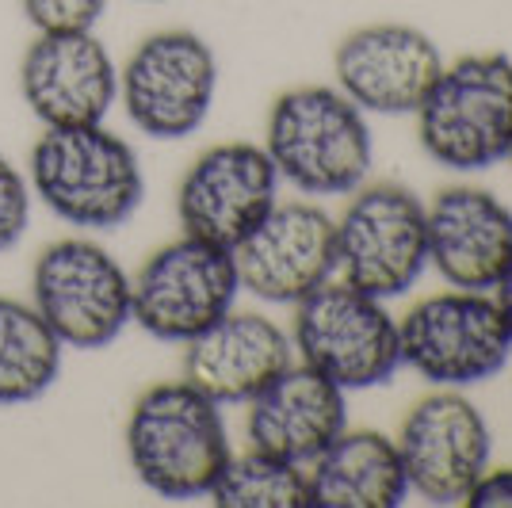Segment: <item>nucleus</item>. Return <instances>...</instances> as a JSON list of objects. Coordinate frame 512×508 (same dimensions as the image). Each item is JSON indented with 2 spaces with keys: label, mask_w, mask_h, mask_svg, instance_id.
Instances as JSON below:
<instances>
[{
  "label": "nucleus",
  "mask_w": 512,
  "mask_h": 508,
  "mask_svg": "<svg viewBox=\"0 0 512 508\" xmlns=\"http://www.w3.org/2000/svg\"><path fill=\"white\" fill-rule=\"evenodd\" d=\"M27 180L54 218L88 233L127 226L146 199L138 153L104 123L43 127L27 157Z\"/></svg>",
  "instance_id": "obj_1"
},
{
  "label": "nucleus",
  "mask_w": 512,
  "mask_h": 508,
  "mask_svg": "<svg viewBox=\"0 0 512 508\" xmlns=\"http://www.w3.org/2000/svg\"><path fill=\"white\" fill-rule=\"evenodd\" d=\"M127 459L138 482L165 501L207 497L234 459L222 405L192 382H157L127 417Z\"/></svg>",
  "instance_id": "obj_2"
},
{
  "label": "nucleus",
  "mask_w": 512,
  "mask_h": 508,
  "mask_svg": "<svg viewBox=\"0 0 512 508\" xmlns=\"http://www.w3.org/2000/svg\"><path fill=\"white\" fill-rule=\"evenodd\" d=\"M264 149L279 180L306 195H348L371 172V127L341 88L283 92L268 111Z\"/></svg>",
  "instance_id": "obj_3"
},
{
  "label": "nucleus",
  "mask_w": 512,
  "mask_h": 508,
  "mask_svg": "<svg viewBox=\"0 0 512 508\" xmlns=\"http://www.w3.org/2000/svg\"><path fill=\"white\" fill-rule=\"evenodd\" d=\"M425 153L455 172H482L512 149V58L470 54L444 65L413 111Z\"/></svg>",
  "instance_id": "obj_4"
},
{
  "label": "nucleus",
  "mask_w": 512,
  "mask_h": 508,
  "mask_svg": "<svg viewBox=\"0 0 512 508\" xmlns=\"http://www.w3.org/2000/svg\"><path fill=\"white\" fill-rule=\"evenodd\" d=\"M31 306L65 348L100 352L130 325V276L92 237H62L31 264Z\"/></svg>",
  "instance_id": "obj_5"
},
{
  "label": "nucleus",
  "mask_w": 512,
  "mask_h": 508,
  "mask_svg": "<svg viewBox=\"0 0 512 508\" xmlns=\"http://www.w3.org/2000/svg\"><path fill=\"white\" fill-rule=\"evenodd\" d=\"M295 306V352L341 390L383 386L402 367L398 321L390 318L383 298L363 295L348 283H321Z\"/></svg>",
  "instance_id": "obj_6"
},
{
  "label": "nucleus",
  "mask_w": 512,
  "mask_h": 508,
  "mask_svg": "<svg viewBox=\"0 0 512 508\" xmlns=\"http://www.w3.org/2000/svg\"><path fill=\"white\" fill-rule=\"evenodd\" d=\"M237 291L234 253L184 233L130 276V321L157 340L188 344L234 310Z\"/></svg>",
  "instance_id": "obj_7"
},
{
  "label": "nucleus",
  "mask_w": 512,
  "mask_h": 508,
  "mask_svg": "<svg viewBox=\"0 0 512 508\" xmlns=\"http://www.w3.org/2000/svg\"><path fill=\"white\" fill-rule=\"evenodd\" d=\"M402 363L432 386L493 379L512 356V329L486 291H444L417 302L398 321Z\"/></svg>",
  "instance_id": "obj_8"
},
{
  "label": "nucleus",
  "mask_w": 512,
  "mask_h": 508,
  "mask_svg": "<svg viewBox=\"0 0 512 508\" xmlns=\"http://www.w3.org/2000/svg\"><path fill=\"white\" fill-rule=\"evenodd\" d=\"M218 92L214 50L195 31H157L119 69V100L134 127L157 142H180L207 123Z\"/></svg>",
  "instance_id": "obj_9"
},
{
  "label": "nucleus",
  "mask_w": 512,
  "mask_h": 508,
  "mask_svg": "<svg viewBox=\"0 0 512 508\" xmlns=\"http://www.w3.org/2000/svg\"><path fill=\"white\" fill-rule=\"evenodd\" d=\"M428 264L425 203L409 188H363L337 222V268L348 287L371 298H398Z\"/></svg>",
  "instance_id": "obj_10"
},
{
  "label": "nucleus",
  "mask_w": 512,
  "mask_h": 508,
  "mask_svg": "<svg viewBox=\"0 0 512 508\" xmlns=\"http://www.w3.org/2000/svg\"><path fill=\"white\" fill-rule=\"evenodd\" d=\"M279 172L264 146L222 142L195 157L176 191V214L188 237L234 253L279 199Z\"/></svg>",
  "instance_id": "obj_11"
},
{
  "label": "nucleus",
  "mask_w": 512,
  "mask_h": 508,
  "mask_svg": "<svg viewBox=\"0 0 512 508\" xmlns=\"http://www.w3.org/2000/svg\"><path fill=\"white\" fill-rule=\"evenodd\" d=\"M241 291L295 306L337 272V222L314 203H276L234 249Z\"/></svg>",
  "instance_id": "obj_12"
},
{
  "label": "nucleus",
  "mask_w": 512,
  "mask_h": 508,
  "mask_svg": "<svg viewBox=\"0 0 512 508\" xmlns=\"http://www.w3.org/2000/svg\"><path fill=\"white\" fill-rule=\"evenodd\" d=\"M394 444L406 466L409 489L432 505H455L490 466L493 436L470 398L440 390L409 409Z\"/></svg>",
  "instance_id": "obj_13"
},
{
  "label": "nucleus",
  "mask_w": 512,
  "mask_h": 508,
  "mask_svg": "<svg viewBox=\"0 0 512 508\" xmlns=\"http://www.w3.org/2000/svg\"><path fill=\"white\" fill-rule=\"evenodd\" d=\"M20 96L43 127L104 123L119 100V65L92 31L35 35L20 62Z\"/></svg>",
  "instance_id": "obj_14"
},
{
  "label": "nucleus",
  "mask_w": 512,
  "mask_h": 508,
  "mask_svg": "<svg viewBox=\"0 0 512 508\" xmlns=\"http://www.w3.org/2000/svg\"><path fill=\"white\" fill-rule=\"evenodd\" d=\"M337 85L375 115H409L444 73L440 46L409 23H371L337 46Z\"/></svg>",
  "instance_id": "obj_15"
},
{
  "label": "nucleus",
  "mask_w": 512,
  "mask_h": 508,
  "mask_svg": "<svg viewBox=\"0 0 512 508\" xmlns=\"http://www.w3.org/2000/svg\"><path fill=\"white\" fill-rule=\"evenodd\" d=\"M295 363V344L264 314L230 310L184 344V382L218 405H245Z\"/></svg>",
  "instance_id": "obj_16"
},
{
  "label": "nucleus",
  "mask_w": 512,
  "mask_h": 508,
  "mask_svg": "<svg viewBox=\"0 0 512 508\" xmlns=\"http://www.w3.org/2000/svg\"><path fill=\"white\" fill-rule=\"evenodd\" d=\"M428 264L455 291H493L512 260V211L482 188H448L425 207Z\"/></svg>",
  "instance_id": "obj_17"
},
{
  "label": "nucleus",
  "mask_w": 512,
  "mask_h": 508,
  "mask_svg": "<svg viewBox=\"0 0 512 508\" xmlns=\"http://www.w3.org/2000/svg\"><path fill=\"white\" fill-rule=\"evenodd\" d=\"M249 405V447L287 463H314L348 424L344 390L306 363H291Z\"/></svg>",
  "instance_id": "obj_18"
},
{
  "label": "nucleus",
  "mask_w": 512,
  "mask_h": 508,
  "mask_svg": "<svg viewBox=\"0 0 512 508\" xmlns=\"http://www.w3.org/2000/svg\"><path fill=\"white\" fill-rule=\"evenodd\" d=\"M406 493L398 444L383 432H341L310 470V505L318 508H398Z\"/></svg>",
  "instance_id": "obj_19"
},
{
  "label": "nucleus",
  "mask_w": 512,
  "mask_h": 508,
  "mask_svg": "<svg viewBox=\"0 0 512 508\" xmlns=\"http://www.w3.org/2000/svg\"><path fill=\"white\" fill-rule=\"evenodd\" d=\"M62 352L65 344L31 302L0 295V409L31 405L54 390Z\"/></svg>",
  "instance_id": "obj_20"
},
{
  "label": "nucleus",
  "mask_w": 512,
  "mask_h": 508,
  "mask_svg": "<svg viewBox=\"0 0 512 508\" xmlns=\"http://www.w3.org/2000/svg\"><path fill=\"white\" fill-rule=\"evenodd\" d=\"M218 508H306L310 505V474L299 463L253 451L230 459L222 478L207 493Z\"/></svg>",
  "instance_id": "obj_21"
},
{
  "label": "nucleus",
  "mask_w": 512,
  "mask_h": 508,
  "mask_svg": "<svg viewBox=\"0 0 512 508\" xmlns=\"http://www.w3.org/2000/svg\"><path fill=\"white\" fill-rule=\"evenodd\" d=\"M31 203H35V191L27 172L16 169L0 153V253L16 249L23 241V233L31 226Z\"/></svg>",
  "instance_id": "obj_22"
},
{
  "label": "nucleus",
  "mask_w": 512,
  "mask_h": 508,
  "mask_svg": "<svg viewBox=\"0 0 512 508\" xmlns=\"http://www.w3.org/2000/svg\"><path fill=\"white\" fill-rule=\"evenodd\" d=\"M23 16L35 35L50 31H92L104 16L107 0H20Z\"/></svg>",
  "instance_id": "obj_23"
},
{
  "label": "nucleus",
  "mask_w": 512,
  "mask_h": 508,
  "mask_svg": "<svg viewBox=\"0 0 512 508\" xmlns=\"http://www.w3.org/2000/svg\"><path fill=\"white\" fill-rule=\"evenodd\" d=\"M463 505L470 508H512V466L482 470V478L467 489Z\"/></svg>",
  "instance_id": "obj_24"
},
{
  "label": "nucleus",
  "mask_w": 512,
  "mask_h": 508,
  "mask_svg": "<svg viewBox=\"0 0 512 508\" xmlns=\"http://www.w3.org/2000/svg\"><path fill=\"white\" fill-rule=\"evenodd\" d=\"M493 298H497V306H501V314H505V321H509V329H512V260H509V268L501 272V279H497Z\"/></svg>",
  "instance_id": "obj_25"
},
{
  "label": "nucleus",
  "mask_w": 512,
  "mask_h": 508,
  "mask_svg": "<svg viewBox=\"0 0 512 508\" xmlns=\"http://www.w3.org/2000/svg\"><path fill=\"white\" fill-rule=\"evenodd\" d=\"M509 157H512V149H509Z\"/></svg>",
  "instance_id": "obj_26"
}]
</instances>
